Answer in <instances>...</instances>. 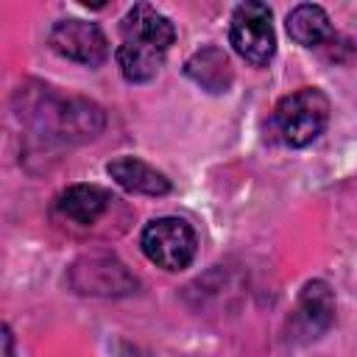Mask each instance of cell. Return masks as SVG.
I'll return each instance as SVG.
<instances>
[{
  "mask_svg": "<svg viewBox=\"0 0 357 357\" xmlns=\"http://www.w3.org/2000/svg\"><path fill=\"white\" fill-rule=\"evenodd\" d=\"M25 109L20 114H25L31 123H36V128L47 137H61V139H92L100 128H103V112L89 103V100H64L56 98L53 92H47V86H42L39 92H28L25 89Z\"/></svg>",
  "mask_w": 357,
  "mask_h": 357,
  "instance_id": "6da1fadb",
  "label": "cell"
},
{
  "mask_svg": "<svg viewBox=\"0 0 357 357\" xmlns=\"http://www.w3.org/2000/svg\"><path fill=\"white\" fill-rule=\"evenodd\" d=\"M329 123V98L315 89L304 86L284 95L273 109V128L279 139L290 148H304L315 142Z\"/></svg>",
  "mask_w": 357,
  "mask_h": 357,
  "instance_id": "7a4b0ae2",
  "label": "cell"
},
{
  "mask_svg": "<svg viewBox=\"0 0 357 357\" xmlns=\"http://www.w3.org/2000/svg\"><path fill=\"white\" fill-rule=\"evenodd\" d=\"M142 254L162 271H184L195 259V229L181 218H156L139 234Z\"/></svg>",
  "mask_w": 357,
  "mask_h": 357,
  "instance_id": "3957f363",
  "label": "cell"
},
{
  "mask_svg": "<svg viewBox=\"0 0 357 357\" xmlns=\"http://www.w3.org/2000/svg\"><path fill=\"white\" fill-rule=\"evenodd\" d=\"M229 42L254 67H265L276 53V33L271 22V8L265 3L248 0L231 11Z\"/></svg>",
  "mask_w": 357,
  "mask_h": 357,
  "instance_id": "277c9868",
  "label": "cell"
},
{
  "mask_svg": "<svg viewBox=\"0 0 357 357\" xmlns=\"http://www.w3.org/2000/svg\"><path fill=\"white\" fill-rule=\"evenodd\" d=\"M70 287L84 296H128L137 290V276L112 254H86L70 268Z\"/></svg>",
  "mask_w": 357,
  "mask_h": 357,
  "instance_id": "5b68a950",
  "label": "cell"
},
{
  "mask_svg": "<svg viewBox=\"0 0 357 357\" xmlns=\"http://www.w3.org/2000/svg\"><path fill=\"white\" fill-rule=\"evenodd\" d=\"M335 324V293L324 279H312L301 287L296 307L287 318V332L290 340L296 343H310L318 340L321 335L329 332Z\"/></svg>",
  "mask_w": 357,
  "mask_h": 357,
  "instance_id": "8992f818",
  "label": "cell"
},
{
  "mask_svg": "<svg viewBox=\"0 0 357 357\" xmlns=\"http://www.w3.org/2000/svg\"><path fill=\"white\" fill-rule=\"evenodd\" d=\"M47 42L61 59H70L75 64L98 67L109 59L106 33L95 22H86V20H59L50 28Z\"/></svg>",
  "mask_w": 357,
  "mask_h": 357,
  "instance_id": "52a82bcc",
  "label": "cell"
},
{
  "mask_svg": "<svg viewBox=\"0 0 357 357\" xmlns=\"http://www.w3.org/2000/svg\"><path fill=\"white\" fill-rule=\"evenodd\" d=\"M120 33L123 42L156 53H167V47L176 42V25L148 3H137L134 8H128V14L120 22Z\"/></svg>",
  "mask_w": 357,
  "mask_h": 357,
  "instance_id": "ba28073f",
  "label": "cell"
},
{
  "mask_svg": "<svg viewBox=\"0 0 357 357\" xmlns=\"http://www.w3.org/2000/svg\"><path fill=\"white\" fill-rule=\"evenodd\" d=\"M112 201H114V195L109 190L98 187V184H73L64 192H59L56 212L61 218H67L70 223L92 226V223H98L106 215Z\"/></svg>",
  "mask_w": 357,
  "mask_h": 357,
  "instance_id": "9c48e42d",
  "label": "cell"
},
{
  "mask_svg": "<svg viewBox=\"0 0 357 357\" xmlns=\"http://www.w3.org/2000/svg\"><path fill=\"white\" fill-rule=\"evenodd\" d=\"M106 173L128 192L137 195H167L170 178L137 156H117L106 165Z\"/></svg>",
  "mask_w": 357,
  "mask_h": 357,
  "instance_id": "30bf717a",
  "label": "cell"
},
{
  "mask_svg": "<svg viewBox=\"0 0 357 357\" xmlns=\"http://www.w3.org/2000/svg\"><path fill=\"white\" fill-rule=\"evenodd\" d=\"M184 73H187L201 89L215 92V95L226 92L229 84H231V64H229V56H226L220 47H215V45H209V47L198 50L192 59H187Z\"/></svg>",
  "mask_w": 357,
  "mask_h": 357,
  "instance_id": "8fae6325",
  "label": "cell"
},
{
  "mask_svg": "<svg viewBox=\"0 0 357 357\" xmlns=\"http://www.w3.org/2000/svg\"><path fill=\"white\" fill-rule=\"evenodd\" d=\"M287 33L301 47H318L335 36L329 14L315 3H301L287 14Z\"/></svg>",
  "mask_w": 357,
  "mask_h": 357,
  "instance_id": "7c38bea8",
  "label": "cell"
},
{
  "mask_svg": "<svg viewBox=\"0 0 357 357\" xmlns=\"http://www.w3.org/2000/svg\"><path fill=\"white\" fill-rule=\"evenodd\" d=\"M114 59H117V67H120V73H123L126 81L145 84V81H151L159 73V67L165 61V53H156V50H148V47H137V45L123 42L114 50Z\"/></svg>",
  "mask_w": 357,
  "mask_h": 357,
  "instance_id": "4fadbf2b",
  "label": "cell"
},
{
  "mask_svg": "<svg viewBox=\"0 0 357 357\" xmlns=\"http://www.w3.org/2000/svg\"><path fill=\"white\" fill-rule=\"evenodd\" d=\"M3 357H14V335H11V326H3Z\"/></svg>",
  "mask_w": 357,
  "mask_h": 357,
  "instance_id": "5bb4252c",
  "label": "cell"
}]
</instances>
